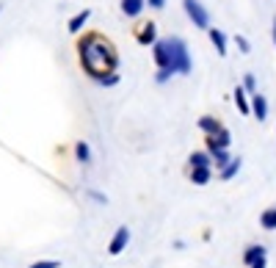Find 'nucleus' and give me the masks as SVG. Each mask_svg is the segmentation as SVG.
Masks as SVG:
<instances>
[{"label": "nucleus", "mask_w": 276, "mask_h": 268, "mask_svg": "<svg viewBox=\"0 0 276 268\" xmlns=\"http://www.w3.org/2000/svg\"><path fill=\"white\" fill-rule=\"evenodd\" d=\"M78 50H80V64L94 80L114 75L116 66H119V55L114 53L111 42H102L100 36H86L78 44Z\"/></svg>", "instance_id": "1"}, {"label": "nucleus", "mask_w": 276, "mask_h": 268, "mask_svg": "<svg viewBox=\"0 0 276 268\" xmlns=\"http://www.w3.org/2000/svg\"><path fill=\"white\" fill-rule=\"evenodd\" d=\"M166 50H168V69L177 72V75H188V72H191V53H188L185 39H180V36H168Z\"/></svg>", "instance_id": "2"}, {"label": "nucleus", "mask_w": 276, "mask_h": 268, "mask_svg": "<svg viewBox=\"0 0 276 268\" xmlns=\"http://www.w3.org/2000/svg\"><path fill=\"white\" fill-rule=\"evenodd\" d=\"M182 8H185L188 19H191L196 28L202 30H210V14H207V8L199 3V0H182Z\"/></svg>", "instance_id": "3"}, {"label": "nucleus", "mask_w": 276, "mask_h": 268, "mask_svg": "<svg viewBox=\"0 0 276 268\" xmlns=\"http://www.w3.org/2000/svg\"><path fill=\"white\" fill-rule=\"evenodd\" d=\"M243 266L246 268H268V249L263 244H252L243 249Z\"/></svg>", "instance_id": "4"}, {"label": "nucleus", "mask_w": 276, "mask_h": 268, "mask_svg": "<svg viewBox=\"0 0 276 268\" xmlns=\"http://www.w3.org/2000/svg\"><path fill=\"white\" fill-rule=\"evenodd\" d=\"M127 244H130V230L127 227H119L114 233V238H111V244H108V255H122V252L127 249Z\"/></svg>", "instance_id": "5"}, {"label": "nucleus", "mask_w": 276, "mask_h": 268, "mask_svg": "<svg viewBox=\"0 0 276 268\" xmlns=\"http://www.w3.org/2000/svg\"><path fill=\"white\" fill-rule=\"evenodd\" d=\"M229 144H232V136H229L227 127H221L216 136H207V152L213 155L216 149H229Z\"/></svg>", "instance_id": "6"}, {"label": "nucleus", "mask_w": 276, "mask_h": 268, "mask_svg": "<svg viewBox=\"0 0 276 268\" xmlns=\"http://www.w3.org/2000/svg\"><path fill=\"white\" fill-rule=\"evenodd\" d=\"M89 17H91V8H83V11L75 14V17L69 19V25H66V28H69V33H80V30H83V25L89 22Z\"/></svg>", "instance_id": "7"}, {"label": "nucleus", "mask_w": 276, "mask_h": 268, "mask_svg": "<svg viewBox=\"0 0 276 268\" xmlns=\"http://www.w3.org/2000/svg\"><path fill=\"white\" fill-rule=\"evenodd\" d=\"M252 113H254V119H260V122L268 116V100H265L263 94H254L252 97Z\"/></svg>", "instance_id": "8"}, {"label": "nucleus", "mask_w": 276, "mask_h": 268, "mask_svg": "<svg viewBox=\"0 0 276 268\" xmlns=\"http://www.w3.org/2000/svg\"><path fill=\"white\" fill-rule=\"evenodd\" d=\"M188 163H191V169H213V158H210V152H191Z\"/></svg>", "instance_id": "9"}, {"label": "nucleus", "mask_w": 276, "mask_h": 268, "mask_svg": "<svg viewBox=\"0 0 276 268\" xmlns=\"http://www.w3.org/2000/svg\"><path fill=\"white\" fill-rule=\"evenodd\" d=\"M207 36H210V42H213V47H216V53L218 55H227V36H224L218 28H210V30H207Z\"/></svg>", "instance_id": "10"}, {"label": "nucleus", "mask_w": 276, "mask_h": 268, "mask_svg": "<svg viewBox=\"0 0 276 268\" xmlns=\"http://www.w3.org/2000/svg\"><path fill=\"white\" fill-rule=\"evenodd\" d=\"M138 42H141V44H155V42H157L155 22H146V25H141V30H138Z\"/></svg>", "instance_id": "11"}, {"label": "nucleus", "mask_w": 276, "mask_h": 268, "mask_svg": "<svg viewBox=\"0 0 276 268\" xmlns=\"http://www.w3.org/2000/svg\"><path fill=\"white\" fill-rule=\"evenodd\" d=\"M221 127H224V125H221L218 119H213V116H202V119H199V130H202L204 136H216Z\"/></svg>", "instance_id": "12"}, {"label": "nucleus", "mask_w": 276, "mask_h": 268, "mask_svg": "<svg viewBox=\"0 0 276 268\" xmlns=\"http://www.w3.org/2000/svg\"><path fill=\"white\" fill-rule=\"evenodd\" d=\"M146 0H122V11L127 14V17H138V14L144 11Z\"/></svg>", "instance_id": "13"}, {"label": "nucleus", "mask_w": 276, "mask_h": 268, "mask_svg": "<svg viewBox=\"0 0 276 268\" xmlns=\"http://www.w3.org/2000/svg\"><path fill=\"white\" fill-rule=\"evenodd\" d=\"M260 227L263 230H276V205L260 213Z\"/></svg>", "instance_id": "14"}, {"label": "nucleus", "mask_w": 276, "mask_h": 268, "mask_svg": "<svg viewBox=\"0 0 276 268\" xmlns=\"http://www.w3.org/2000/svg\"><path fill=\"white\" fill-rule=\"evenodd\" d=\"M213 177V169H191V183L193 185H207Z\"/></svg>", "instance_id": "15"}, {"label": "nucleus", "mask_w": 276, "mask_h": 268, "mask_svg": "<svg viewBox=\"0 0 276 268\" xmlns=\"http://www.w3.org/2000/svg\"><path fill=\"white\" fill-rule=\"evenodd\" d=\"M235 102H238L240 113H252V102L246 100V89H243V86H238V89H235Z\"/></svg>", "instance_id": "16"}, {"label": "nucleus", "mask_w": 276, "mask_h": 268, "mask_svg": "<svg viewBox=\"0 0 276 268\" xmlns=\"http://www.w3.org/2000/svg\"><path fill=\"white\" fill-rule=\"evenodd\" d=\"M240 166H243V161H240V158H232V161H229V166L218 172V177H221V180H232L235 174L240 172Z\"/></svg>", "instance_id": "17"}, {"label": "nucleus", "mask_w": 276, "mask_h": 268, "mask_svg": "<svg viewBox=\"0 0 276 268\" xmlns=\"http://www.w3.org/2000/svg\"><path fill=\"white\" fill-rule=\"evenodd\" d=\"M210 158H213V166H216L218 172H221V169H227V166H229V161H232L227 149H216V152H213Z\"/></svg>", "instance_id": "18"}, {"label": "nucleus", "mask_w": 276, "mask_h": 268, "mask_svg": "<svg viewBox=\"0 0 276 268\" xmlns=\"http://www.w3.org/2000/svg\"><path fill=\"white\" fill-rule=\"evenodd\" d=\"M75 158H78L80 163H91V147L86 141H78L75 144Z\"/></svg>", "instance_id": "19"}, {"label": "nucleus", "mask_w": 276, "mask_h": 268, "mask_svg": "<svg viewBox=\"0 0 276 268\" xmlns=\"http://www.w3.org/2000/svg\"><path fill=\"white\" fill-rule=\"evenodd\" d=\"M28 268H61L58 260H39V263H30Z\"/></svg>", "instance_id": "20"}, {"label": "nucleus", "mask_w": 276, "mask_h": 268, "mask_svg": "<svg viewBox=\"0 0 276 268\" xmlns=\"http://www.w3.org/2000/svg\"><path fill=\"white\" fill-rule=\"evenodd\" d=\"M243 89L252 91V97L257 94V80H254V75H246V78H243Z\"/></svg>", "instance_id": "21"}, {"label": "nucleus", "mask_w": 276, "mask_h": 268, "mask_svg": "<svg viewBox=\"0 0 276 268\" xmlns=\"http://www.w3.org/2000/svg\"><path fill=\"white\" fill-rule=\"evenodd\" d=\"M235 42H238V47L243 50V53H252V44H249L246 36H235Z\"/></svg>", "instance_id": "22"}, {"label": "nucleus", "mask_w": 276, "mask_h": 268, "mask_svg": "<svg viewBox=\"0 0 276 268\" xmlns=\"http://www.w3.org/2000/svg\"><path fill=\"white\" fill-rule=\"evenodd\" d=\"M97 83H100V86H116V83H119V75H116V72H114V75H108V78L97 80Z\"/></svg>", "instance_id": "23"}, {"label": "nucleus", "mask_w": 276, "mask_h": 268, "mask_svg": "<svg viewBox=\"0 0 276 268\" xmlns=\"http://www.w3.org/2000/svg\"><path fill=\"white\" fill-rule=\"evenodd\" d=\"M89 197L94 199V202H100V205H108V197H105V194H100V191H89Z\"/></svg>", "instance_id": "24"}, {"label": "nucleus", "mask_w": 276, "mask_h": 268, "mask_svg": "<svg viewBox=\"0 0 276 268\" xmlns=\"http://www.w3.org/2000/svg\"><path fill=\"white\" fill-rule=\"evenodd\" d=\"M146 3H149L152 8H163V6H166V0H146Z\"/></svg>", "instance_id": "25"}, {"label": "nucleus", "mask_w": 276, "mask_h": 268, "mask_svg": "<svg viewBox=\"0 0 276 268\" xmlns=\"http://www.w3.org/2000/svg\"><path fill=\"white\" fill-rule=\"evenodd\" d=\"M274 44H276V19H274Z\"/></svg>", "instance_id": "26"}]
</instances>
